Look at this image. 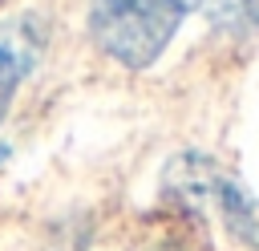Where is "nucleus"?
<instances>
[{"label": "nucleus", "instance_id": "obj_1", "mask_svg": "<svg viewBox=\"0 0 259 251\" xmlns=\"http://www.w3.org/2000/svg\"><path fill=\"white\" fill-rule=\"evenodd\" d=\"M202 0H89V36L125 69H150Z\"/></svg>", "mask_w": 259, "mask_h": 251}, {"label": "nucleus", "instance_id": "obj_2", "mask_svg": "<svg viewBox=\"0 0 259 251\" xmlns=\"http://www.w3.org/2000/svg\"><path fill=\"white\" fill-rule=\"evenodd\" d=\"M170 182L190 194V198H210L223 215V223L251 247H259V202L231 178L223 174L210 158H198V154H186L170 166Z\"/></svg>", "mask_w": 259, "mask_h": 251}, {"label": "nucleus", "instance_id": "obj_3", "mask_svg": "<svg viewBox=\"0 0 259 251\" xmlns=\"http://www.w3.org/2000/svg\"><path fill=\"white\" fill-rule=\"evenodd\" d=\"M49 45V24L40 12H16L0 24V121L20 89V81L40 65Z\"/></svg>", "mask_w": 259, "mask_h": 251}, {"label": "nucleus", "instance_id": "obj_4", "mask_svg": "<svg viewBox=\"0 0 259 251\" xmlns=\"http://www.w3.org/2000/svg\"><path fill=\"white\" fill-rule=\"evenodd\" d=\"M202 12L223 36H259V0H202Z\"/></svg>", "mask_w": 259, "mask_h": 251}]
</instances>
